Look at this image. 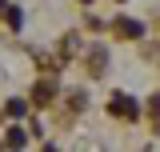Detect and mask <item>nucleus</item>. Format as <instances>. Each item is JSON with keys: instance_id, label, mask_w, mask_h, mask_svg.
Here are the masks:
<instances>
[{"instance_id": "f257e3e1", "label": "nucleus", "mask_w": 160, "mask_h": 152, "mask_svg": "<svg viewBox=\"0 0 160 152\" xmlns=\"http://www.w3.org/2000/svg\"><path fill=\"white\" fill-rule=\"evenodd\" d=\"M108 112H112V116H124V120H136V116H140V104L128 92H116L112 100H108Z\"/></svg>"}, {"instance_id": "f03ea898", "label": "nucleus", "mask_w": 160, "mask_h": 152, "mask_svg": "<svg viewBox=\"0 0 160 152\" xmlns=\"http://www.w3.org/2000/svg\"><path fill=\"white\" fill-rule=\"evenodd\" d=\"M112 28H116L120 36H140V32H144V24H140V20H128V16H120V20H112Z\"/></svg>"}, {"instance_id": "7ed1b4c3", "label": "nucleus", "mask_w": 160, "mask_h": 152, "mask_svg": "<svg viewBox=\"0 0 160 152\" xmlns=\"http://www.w3.org/2000/svg\"><path fill=\"white\" fill-rule=\"evenodd\" d=\"M88 60H92V64H88V68H92V76L104 72V48H92V56H88Z\"/></svg>"}, {"instance_id": "20e7f679", "label": "nucleus", "mask_w": 160, "mask_h": 152, "mask_svg": "<svg viewBox=\"0 0 160 152\" xmlns=\"http://www.w3.org/2000/svg\"><path fill=\"white\" fill-rule=\"evenodd\" d=\"M52 100V84H36V104H48Z\"/></svg>"}, {"instance_id": "39448f33", "label": "nucleus", "mask_w": 160, "mask_h": 152, "mask_svg": "<svg viewBox=\"0 0 160 152\" xmlns=\"http://www.w3.org/2000/svg\"><path fill=\"white\" fill-rule=\"evenodd\" d=\"M8 24H12V28H20V24H24V16H20V8H8Z\"/></svg>"}, {"instance_id": "423d86ee", "label": "nucleus", "mask_w": 160, "mask_h": 152, "mask_svg": "<svg viewBox=\"0 0 160 152\" xmlns=\"http://www.w3.org/2000/svg\"><path fill=\"white\" fill-rule=\"evenodd\" d=\"M8 116H24V104L20 100H8Z\"/></svg>"}, {"instance_id": "0eeeda50", "label": "nucleus", "mask_w": 160, "mask_h": 152, "mask_svg": "<svg viewBox=\"0 0 160 152\" xmlns=\"http://www.w3.org/2000/svg\"><path fill=\"white\" fill-rule=\"evenodd\" d=\"M8 144H16V148H20V144H24V132H20V128H12V132H8Z\"/></svg>"}, {"instance_id": "6e6552de", "label": "nucleus", "mask_w": 160, "mask_h": 152, "mask_svg": "<svg viewBox=\"0 0 160 152\" xmlns=\"http://www.w3.org/2000/svg\"><path fill=\"white\" fill-rule=\"evenodd\" d=\"M44 152H56V148H44Z\"/></svg>"}, {"instance_id": "1a4fd4ad", "label": "nucleus", "mask_w": 160, "mask_h": 152, "mask_svg": "<svg viewBox=\"0 0 160 152\" xmlns=\"http://www.w3.org/2000/svg\"><path fill=\"white\" fill-rule=\"evenodd\" d=\"M84 4H92V0H84Z\"/></svg>"}]
</instances>
